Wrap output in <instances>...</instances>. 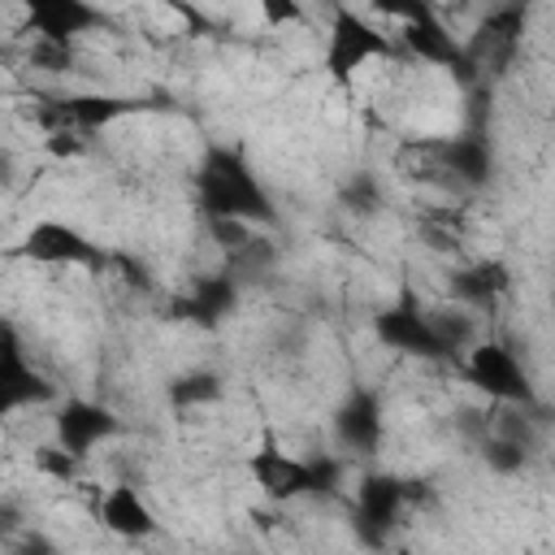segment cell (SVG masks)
I'll return each instance as SVG.
<instances>
[{
	"instance_id": "obj_3",
	"label": "cell",
	"mask_w": 555,
	"mask_h": 555,
	"mask_svg": "<svg viewBox=\"0 0 555 555\" xmlns=\"http://www.w3.org/2000/svg\"><path fill=\"white\" fill-rule=\"evenodd\" d=\"M464 373L477 390H486L490 403H533V386L529 373L520 364V356L507 343L494 338H477L464 351Z\"/></svg>"
},
{
	"instance_id": "obj_4",
	"label": "cell",
	"mask_w": 555,
	"mask_h": 555,
	"mask_svg": "<svg viewBox=\"0 0 555 555\" xmlns=\"http://www.w3.org/2000/svg\"><path fill=\"white\" fill-rule=\"evenodd\" d=\"M17 251L26 260L52 264V269H104V260H108V251L100 243H91L82 230L65 225V221H35Z\"/></svg>"
},
{
	"instance_id": "obj_2",
	"label": "cell",
	"mask_w": 555,
	"mask_h": 555,
	"mask_svg": "<svg viewBox=\"0 0 555 555\" xmlns=\"http://www.w3.org/2000/svg\"><path fill=\"white\" fill-rule=\"evenodd\" d=\"M395 56V43L356 9H338L330 30H325V69L334 82L351 87V78L369 65V61H386Z\"/></svg>"
},
{
	"instance_id": "obj_6",
	"label": "cell",
	"mask_w": 555,
	"mask_h": 555,
	"mask_svg": "<svg viewBox=\"0 0 555 555\" xmlns=\"http://www.w3.org/2000/svg\"><path fill=\"white\" fill-rule=\"evenodd\" d=\"M377 338L395 351H408V356H421V360H438L442 347H438V334L429 325V312H421V304L412 295H403L395 308H386L377 317Z\"/></svg>"
},
{
	"instance_id": "obj_11",
	"label": "cell",
	"mask_w": 555,
	"mask_h": 555,
	"mask_svg": "<svg viewBox=\"0 0 555 555\" xmlns=\"http://www.w3.org/2000/svg\"><path fill=\"white\" fill-rule=\"evenodd\" d=\"M256 9H260V22L269 30H286V26H304L308 22L304 0H256Z\"/></svg>"
},
{
	"instance_id": "obj_1",
	"label": "cell",
	"mask_w": 555,
	"mask_h": 555,
	"mask_svg": "<svg viewBox=\"0 0 555 555\" xmlns=\"http://www.w3.org/2000/svg\"><path fill=\"white\" fill-rule=\"evenodd\" d=\"M199 199L208 217L269 221V199L234 152H208L204 173H199Z\"/></svg>"
},
{
	"instance_id": "obj_7",
	"label": "cell",
	"mask_w": 555,
	"mask_h": 555,
	"mask_svg": "<svg viewBox=\"0 0 555 555\" xmlns=\"http://www.w3.org/2000/svg\"><path fill=\"white\" fill-rule=\"evenodd\" d=\"M52 434H56L61 447H69V451H78V455L91 460V451L104 447V442L117 434V416H113L108 408L91 403V399H69V403H61V412L52 416Z\"/></svg>"
},
{
	"instance_id": "obj_12",
	"label": "cell",
	"mask_w": 555,
	"mask_h": 555,
	"mask_svg": "<svg viewBox=\"0 0 555 555\" xmlns=\"http://www.w3.org/2000/svg\"><path fill=\"white\" fill-rule=\"evenodd\" d=\"M369 4H373V13L390 17L395 26H399V22H412L416 13H425V9H429V0H369Z\"/></svg>"
},
{
	"instance_id": "obj_5",
	"label": "cell",
	"mask_w": 555,
	"mask_h": 555,
	"mask_svg": "<svg viewBox=\"0 0 555 555\" xmlns=\"http://www.w3.org/2000/svg\"><path fill=\"white\" fill-rule=\"evenodd\" d=\"M22 35L52 43H78L82 35L104 26V13L87 0H22Z\"/></svg>"
},
{
	"instance_id": "obj_13",
	"label": "cell",
	"mask_w": 555,
	"mask_h": 555,
	"mask_svg": "<svg viewBox=\"0 0 555 555\" xmlns=\"http://www.w3.org/2000/svg\"><path fill=\"white\" fill-rule=\"evenodd\" d=\"M251 4H256V0H251Z\"/></svg>"
},
{
	"instance_id": "obj_8",
	"label": "cell",
	"mask_w": 555,
	"mask_h": 555,
	"mask_svg": "<svg viewBox=\"0 0 555 555\" xmlns=\"http://www.w3.org/2000/svg\"><path fill=\"white\" fill-rule=\"evenodd\" d=\"M95 516H100V525L108 533H117L126 542H143V538L156 533V512L147 507V499L139 494V486H130V481H113L104 490Z\"/></svg>"
},
{
	"instance_id": "obj_10",
	"label": "cell",
	"mask_w": 555,
	"mask_h": 555,
	"mask_svg": "<svg viewBox=\"0 0 555 555\" xmlns=\"http://www.w3.org/2000/svg\"><path fill=\"white\" fill-rule=\"evenodd\" d=\"M217 399H221V382L208 369H195V373H182V377L169 382V403L182 408V412L186 408H208Z\"/></svg>"
},
{
	"instance_id": "obj_9",
	"label": "cell",
	"mask_w": 555,
	"mask_h": 555,
	"mask_svg": "<svg viewBox=\"0 0 555 555\" xmlns=\"http://www.w3.org/2000/svg\"><path fill=\"white\" fill-rule=\"evenodd\" d=\"M334 425H338V438L351 455H369L382 442V412H377L373 395H351Z\"/></svg>"
}]
</instances>
